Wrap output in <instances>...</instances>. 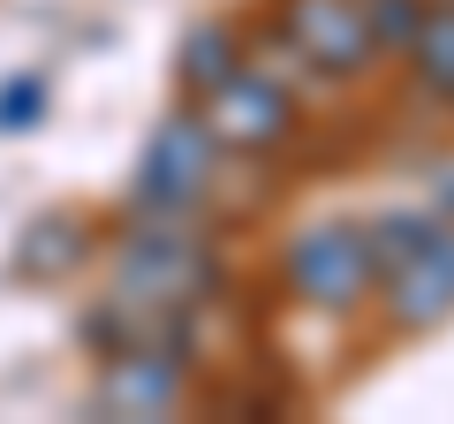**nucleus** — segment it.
I'll use <instances>...</instances> for the list:
<instances>
[{"label":"nucleus","instance_id":"obj_8","mask_svg":"<svg viewBox=\"0 0 454 424\" xmlns=\"http://www.w3.org/2000/svg\"><path fill=\"white\" fill-rule=\"evenodd\" d=\"M402 68H409V83H417V98H432V106L454 114V0H432V8H424L417 38L402 46Z\"/></svg>","mask_w":454,"mask_h":424},{"label":"nucleus","instance_id":"obj_11","mask_svg":"<svg viewBox=\"0 0 454 424\" xmlns=\"http://www.w3.org/2000/svg\"><path fill=\"white\" fill-rule=\"evenodd\" d=\"M76 220H46V228L23 243V273H38V280H53V273H68L76 265Z\"/></svg>","mask_w":454,"mask_h":424},{"label":"nucleus","instance_id":"obj_9","mask_svg":"<svg viewBox=\"0 0 454 424\" xmlns=\"http://www.w3.org/2000/svg\"><path fill=\"white\" fill-rule=\"evenodd\" d=\"M235 68H243V38H235V23H197V31L182 38L175 76H182V91H190V98H205L212 83H227Z\"/></svg>","mask_w":454,"mask_h":424},{"label":"nucleus","instance_id":"obj_5","mask_svg":"<svg viewBox=\"0 0 454 424\" xmlns=\"http://www.w3.org/2000/svg\"><path fill=\"white\" fill-rule=\"evenodd\" d=\"M182 394H190V342H121L106 349V364L91 379V409L106 424L175 417Z\"/></svg>","mask_w":454,"mask_h":424},{"label":"nucleus","instance_id":"obj_4","mask_svg":"<svg viewBox=\"0 0 454 424\" xmlns=\"http://www.w3.org/2000/svg\"><path fill=\"white\" fill-rule=\"evenodd\" d=\"M273 31H280V53L295 68H310L318 83H364L387 61L356 0H280Z\"/></svg>","mask_w":454,"mask_h":424},{"label":"nucleus","instance_id":"obj_7","mask_svg":"<svg viewBox=\"0 0 454 424\" xmlns=\"http://www.w3.org/2000/svg\"><path fill=\"white\" fill-rule=\"evenodd\" d=\"M372 295L387 303V318H394L402 334L447 326V318H454V220H439L409 258H394L387 273H379Z\"/></svg>","mask_w":454,"mask_h":424},{"label":"nucleus","instance_id":"obj_3","mask_svg":"<svg viewBox=\"0 0 454 424\" xmlns=\"http://www.w3.org/2000/svg\"><path fill=\"white\" fill-rule=\"evenodd\" d=\"M280 280L303 310L325 318H348L356 303H372L379 273H372V243H364V220H310L288 235L280 250Z\"/></svg>","mask_w":454,"mask_h":424},{"label":"nucleus","instance_id":"obj_12","mask_svg":"<svg viewBox=\"0 0 454 424\" xmlns=\"http://www.w3.org/2000/svg\"><path fill=\"white\" fill-rule=\"evenodd\" d=\"M38 106H46V83L38 76H8L0 83V130H31Z\"/></svg>","mask_w":454,"mask_h":424},{"label":"nucleus","instance_id":"obj_1","mask_svg":"<svg viewBox=\"0 0 454 424\" xmlns=\"http://www.w3.org/2000/svg\"><path fill=\"white\" fill-rule=\"evenodd\" d=\"M220 288V258L197 228L182 220H152L137 212V228L114 243V280H106V303L83 318L98 349H121V342H190L205 295Z\"/></svg>","mask_w":454,"mask_h":424},{"label":"nucleus","instance_id":"obj_6","mask_svg":"<svg viewBox=\"0 0 454 424\" xmlns=\"http://www.w3.org/2000/svg\"><path fill=\"white\" fill-rule=\"evenodd\" d=\"M197 114H205V130L220 137V152H273L295 137V91L273 76V68H235L227 83H212L205 98H197Z\"/></svg>","mask_w":454,"mask_h":424},{"label":"nucleus","instance_id":"obj_13","mask_svg":"<svg viewBox=\"0 0 454 424\" xmlns=\"http://www.w3.org/2000/svg\"><path fill=\"white\" fill-rule=\"evenodd\" d=\"M432 212H439V220H454V167H439V175H432Z\"/></svg>","mask_w":454,"mask_h":424},{"label":"nucleus","instance_id":"obj_10","mask_svg":"<svg viewBox=\"0 0 454 424\" xmlns=\"http://www.w3.org/2000/svg\"><path fill=\"white\" fill-rule=\"evenodd\" d=\"M356 8H364V23H372L379 53H402L409 38H417V23H424L432 0H356Z\"/></svg>","mask_w":454,"mask_h":424},{"label":"nucleus","instance_id":"obj_2","mask_svg":"<svg viewBox=\"0 0 454 424\" xmlns=\"http://www.w3.org/2000/svg\"><path fill=\"white\" fill-rule=\"evenodd\" d=\"M212 182H220V137L205 130V114H197V106H175V114L145 137V160H137L129 205L152 212V220H190V212L212 197Z\"/></svg>","mask_w":454,"mask_h":424}]
</instances>
